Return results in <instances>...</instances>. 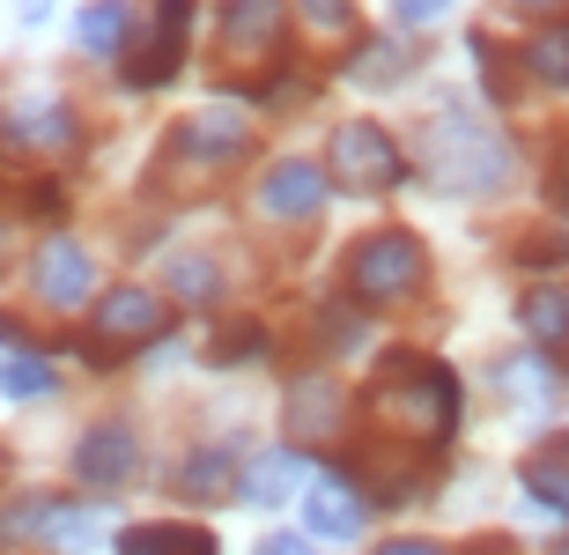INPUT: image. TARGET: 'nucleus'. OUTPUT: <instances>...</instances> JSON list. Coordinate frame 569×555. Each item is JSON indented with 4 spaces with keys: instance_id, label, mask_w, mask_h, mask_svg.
<instances>
[{
    "instance_id": "2eb2a0df",
    "label": "nucleus",
    "mask_w": 569,
    "mask_h": 555,
    "mask_svg": "<svg viewBox=\"0 0 569 555\" xmlns=\"http://www.w3.org/2000/svg\"><path fill=\"white\" fill-rule=\"evenodd\" d=\"M526 496L569 518V429H562V437H548V445L526 459Z\"/></svg>"
},
{
    "instance_id": "393cba45",
    "label": "nucleus",
    "mask_w": 569,
    "mask_h": 555,
    "mask_svg": "<svg viewBox=\"0 0 569 555\" xmlns=\"http://www.w3.org/2000/svg\"><path fill=\"white\" fill-rule=\"evenodd\" d=\"M170 289H186V304H208L214 297V267L208 259H178V267H170Z\"/></svg>"
},
{
    "instance_id": "6e6552de",
    "label": "nucleus",
    "mask_w": 569,
    "mask_h": 555,
    "mask_svg": "<svg viewBox=\"0 0 569 555\" xmlns=\"http://www.w3.org/2000/svg\"><path fill=\"white\" fill-rule=\"evenodd\" d=\"M133 467H141V445H133L127 423L82 429V445H74V474H82L89 489H119V482H133Z\"/></svg>"
},
{
    "instance_id": "a211bd4d",
    "label": "nucleus",
    "mask_w": 569,
    "mask_h": 555,
    "mask_svg": "<svg viewBox=\"0 0 569 555\" xmlns=\"http://www.w3.org/2000/svg\"><path fill=\"white\" fill-rule=\"evenodd\" d=\"M119 555H214V534H192V526H133L119 541Z\"/></svg>"
},
{
    "instance_id": "6ab92c4d",
    "label": "nucleus",
    "mask_w": 569,
    "mask_h": 555,
    "mask_svg": "<svg viewBox=\"0 0 569 555\" xmlns=\"http://www.w3.org/2000/svg\"><path fill=\"white\" fill-rule=\"evenodd\" d=\"M526 75L548 82V89H569V30H540L526 44Z\"/></svg>"
},
{
    "instance_id": "f3484780",
    "label": "nucleus",
    "mask_w": 569,
    "mask_h": 555,
    "mask_svg": "<svg viewBox=\"0 0 569 555\" xmlns=\"http://www.w3.org/2000/svg\"><path fill=\"white\" fill-rule=\"evenodd\" d=\"M333 407H340L333 385H326V378H303V385L289 393V429H296V437H326V429L340 423Z\"/></svg>"
},
{
    "instance_id": "412c9836",
    "label": "nucleus",
    "mask_w": 569,
    "mask_h": 555,
    "mask_svg": "<svg viewBox=\"0 0 569 555\" xmlns=\"http://www.w3.org/2000/svg\"><path fill=\"white\" fill-rule=\"evenodd\" d=\"M400 75H407V52L385 38L356 44V60H348V82H400Z\"/></svg>"
},
{
    "instance_id": "9d476101",
    "label": "nucleus",
    "mask_w": 569,
    "mask_h": 555,
    "mask_svg": "<svg viewBox=\"0 0 569 555\" xmlns=\"http://www.w3.org/2000/svg\"><path fill=\"white\" fill-rule=\"evenodd\" d=\"M318 200H326V171L303 163V156H289V163H274V171L259 178V208H267V215L303 222V215H318Z\"/></svg>"
},
{
    "instance_id": "0eeeda50",
    "label": "nucleus",
    "mask_w": 569,
    "mask_h": 555,
    "mask_svg": "<svg viewBox=\"0 0 569 555\" xmlns=\"http://www.w3.org/2000/svg\"><path fill=\"white\" fill-rule=\"evenodd\" d=\"M186 22H192V0H156V38L127 60V82L133 89H163L186 60Z\"/></svg>"
},
{
    "instance_id": "c756f323",
    "label": "nucleus",
    "mask_w": 569,
    "mask_h": 555,
    "mask_svg": "<svg viewBox=\"0 0 569 555\" xmlns=\"http://www.w3.org/2000/svg\"><path fill=\"white\" fill-rule=\"evenodd\" d=\"M555 192L569 200V156H555Z\"/></svg>"
},
{
    "instance_id": "20e7f679",
    "label": "nucleus",
    "mask_w": 569,
    "mask_h": 555,
    "mask_svg": "<svg viewBox=\"0 0 569 555\" xmlns=\"http://www.w3.org/2000/svg\"><path fill=\"white\" fill-rule=\"evenodd\" d=\"M163 326H170V311L156 289H133V281L127 289H104L97 311H89V364H119L127 348H148Z\"/></svg>"
},
{
    "instance_id": "7c9ffc66",
    "label": "nucleus",
    "mask_w": 569,
    "mask_h": 555,
    "mask_svg": "<svg viewBox=\"0 0 569 555\" xmlns=\"http://www.w3.org/2000/svg\"><path fill=\"white\" fill-rule=\"evenodd\" d=\"M510 8H526V16H548V8H562V0H510Z\"/></svg>"
},
{
    "instance_id": "cd10ccee",
    "label": "nucleus",
    "mask_w": 569,
    "mask_h": 555,
    "mask_svg": "<svg viewBox=\"0 0 569 555\" xmlns=\"http://www.w3.org/2000/svg\"><path fill=\"white\" fill-rule=\"evenodd\" d=\"M259 555H311V534H267Z\"/></svg>"
},
{
    "instance_id": "423d86ee",
    "label": "nucleus",
    "mask_w": 569,
    "mask_h": 555,
    "mask_svg": "<svg viewBox=\"0 0 569 555\" xmlns=\"http://www.w3.org/2000/svg\"><path fill=\"white\" fill-rule=\"evenodd\" d=\"M496 171H503V141L481 133V127L443 119V127H437V178H443V186H488Z\"/></svg>"
},
{
    "instance_id": "5701e85b",
    "label": "nucleus",
    "mask_w": 569,
    "mask_h": 555,
    "mask_svg": "<svg viewBox=\"0 0 569 555\" xmlns=\"http://www.w3.org/2000/svg\"><path fill=\"white\" fill-rule=\"evenodd\" d=\"M0 393H16V400H44L52 393V370L38 356H16V364H0Z\"/></svg>"
},
{
    "instance_id": "dca6fc26",
    "label": "nucleus",
    "mask_w": 569,
    "mask_h": 555,
    "mask_svg": "<svg viewBox=\"0 0 569 555\" xmlns=\"http://www.w3.org/2000/svg\"><path fill=\"white\" fill-rule=\"evenodd\" d=\"M127 22H133L127 0H97V8H82L74 38H82L89 52H97V60H111V52H127Z\"/></svg>"
},
{
    "instance_id": "4be33fe9",
    "label": "nucleus",
    "mask_w": 569,
    "mask_h": 555,
    "mask_svg": "<svg viewBox=\"0 0 569 555\" xmlns=\"http://www.w3.org/2000/svg\"><path fill=\"white\" fill-rule=\"evenodd\" d=\"M222 474H230V459H222V452H192L186 474H178V489H186V496H230V482H222Z\"/></svg>"
},
{
    "instance_id": "7ed1b4c3",
    "label": "nucleus",
    "mask_w": 569,
    "mask_h": 555,
    "mask_svg": "<svg viewBox=\"0 0 569 555\" xmlns=\"http://www.w3.org/2000/svg\"><path fill=\"white\" fill-rule=\"evenodd\" d=\"M326 178H340L348 192H392L407 178V156L378 119H340L326 141Z\"/></svg>"
},
{
    "instance_id": "ddd939ff",
    "label": "nucleus",
    "mask_w": 569,
    "mask_h": 555,
    "mask_svg": "<svg viewBox=\"0 0 569 555\" xmlns=\"http://www.w3.org/2000/svg\"><path fill=\"white\" fill-rule=\"evenodd\" d=\"M518 326H526L540 348H569V281H540L518 297Z\"/></svg>"
},
{
    "instance_id": "39448f33",
    "label": "nucleus",
    "mask_w": 569,
    "mask_h": 555,
    "mask_svg": "<svg viewBox=\"0 0 569 555\" xmlns=\"http://www.w3.org/2000/svg\"><path fill=\"white\" fill-rule=\"evenodd\" d=\"M281 30H289L281 0H222V22H214L222 60H267V52H281Z\"/></svg>"
},
{
    "instance_id": "f03ea898",
    "label": "nucleus",
    "mask_w": 569,
    "mask_h": 555,
    "mask_svg": "<svg viewBox=\"0 0 569 555\" xmlns=\"http://www.w3.org/2000/svg\"><path fill=\"white\" fill-rule=\"evenodd\" d=\"M429 275V259H422V237L415 230H370L348 252V289H356V304H400L415 297Z\"/></svg>"
},
{
    "instance_id": "bb28decb",
    "label": "nucleus",
    "mask_w": 569,
    "mask_h": 555,
    "mask_svg": "<svg viewBox=\"0 0 569 555\" xmlns=\"http://www.w3.org/2000/svg\"><path fill=\"white\" fill-rule=\"evenodd\" d=\"M443 8H451V0H392V16H400V22H437Z\"/></svg>"
},
{
    "instance_id": "b1692460",
    "label": "nucleus",
    "mask_w": 569,
    "mask_h": 555,
    "mask_svg": "<svg viewBox=\"0 0 569 555\" xmlns=\"http://www.w3.org/2000/svg\"><path fill=\"white\" fill-rule=\"evenodd\" d=\"M259 348H267L259 326H230V334L214 341V364H259Z\"/></svg>"
},
{
    "instance_id": "f257e3e1",
    "label": "nucleus",
    "mask_w": 569,
    "mask_h": 555,
    "mask_svg": "<svg viewBox=\"0 0 569 555\" xmlns=\"http://www.w3.org/2000/svg\"><path fill=\"white\" fill-rule=\"evenodd\" d=\"M378 423L415 437V445H443L459 429V378L443 364H422V356H392L378 378Z\"/></svg>"
},
{
    "instance_id": "2f4dec72",
    "label": "nucleus",
    "mask_w": 569,
    "mask_h": 555,
    "mask_svg": "<svg viewBox=\"0 0 569 555\" xmlns=\"http://www.w3.org/2000/svg\"><path fill=\"white\" fill-rule=\"evenodd\" d=\"M555 555H569V534H562V541H555Z\"/></svg>"
},
{
    "instance_id": "473e14b6",
    "label": "nucleus",
    "mask_w": 569,
    "mask_h": 555,
    "mask_svg": "<svg viewBox=\"0 0 569 555\" xmlns=\"http://www.w3.org/2000/svg\"><path fill=\"white\" fill-rule=\"evenodd\" d=\"M0 259H8V237H0Z\"/></svg>"
},
{
    "instance_id": "aec40b11",
    "label": "nucleus",
    "mask_w": 569,
    "mask_h": 555,
    "mask_svg": "<svg viewBox=\"0 0 569 555\" xmlns=\"http://www.w3.org/2000/svg\"><path fill=\"white\" fill-rule=\"evenodd\" d=\"M296 459L289 452H274V459H252V474H244V496H252V504H281V496L296 489Z\"/></svg>"
},
{
    "instance_id": "f8f14e48",
    "label": "nucleus",
    "mask_w": 569,
    "mask_h": 555,
    "mask_svg": "<svg viewBox=\"0 0 569 555\" xmlns=\"http://www.w3.org/2000/svg\"><path fill=\"white\" fill-rule=\"evenodd\" d=\"M0 127H8L16 149H67V141H74V111H67L60 97H30V105H16Z\"/></svg>"
},
{
    "instance_id": "c85d7f7f",
    "label": "nucleus",
    "mask_w": 569,
    "mask_h": 555,
    "mask_svg": "<svg viewBox=\"0 0 569 555\" xmlns=\"http://www.w3.org/2000/svg\"><path fill=\"white\" fill-rule=\"evenodd\" d=\"M378 555H443V548H437V541H385Z\"/></svg>"
},
{
    "instance_id": "a878e982",
    "label": "nucleus",
    "mask_w": 569,
    "mask_h": 555,
    "mask_svg": "<svg viewBox=\"0 0 569 555\" xmlns=\"http://www.w3.org/2000/svg\"><path fill=\"white\" fill-rule=\"evenodd\" d=\"M296 8H303L318 30H340V22H348V0H296Z\"/></svg>"
},
{
    "instance_id": "9b49d317",
    "label": "nucleus",
    "mask_w": 569,
    "mask_h": 555,
    "mask_svg": "<svg viewBox=\"0 0 569 555\" xmlns=\"http://www.w3.org/2000/svg\"><path fill=\"white\" fill-rule=\"evenodd\" d=\"M303 518H311V534H326V541H356L362 534V496L348 489V474H326V482H311V496H303Z\"/></svg>"
},
{
    "instance_id": "4468645a",
    "label": "nucleus",
    "mask_w": 569,
    "mask_h": 555,
    "mask_svg": "<svg viewBox=\"0 0 569 555\" xmlns=\"http://www.w3.org/2000/svg\"><path fill=\"white\" fill-rule=\"evenodd\" d=\"M244 141H252V119H237V111H192L186 127H178V149L186 156H237L244 149Z\"/></svg>"
},
{
    "instance_id": "1a4fd4ad",
    "label": "nucleus",
    "mask_w": 569,
    "mask_h": 555,
    "mask_svg": "<svg viewBox=\"0 0 569 555\" xmlns=\"http://www.w3.org/2000/svg\"><path fill=\"white\" fill-rule=\"evenodd\" d=\"M89 281H97V267H89V252L74 245V237H44L38 245V297L44 304H82L89 297Z\"/></svg>"
}]
</instances>
